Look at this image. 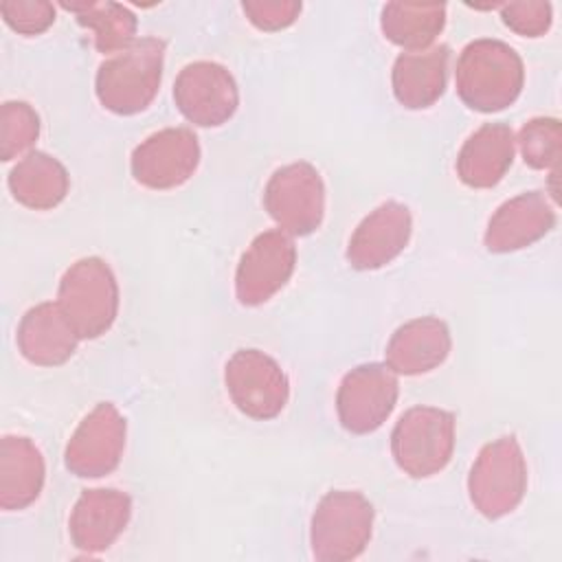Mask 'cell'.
<instances>
[{"label": "cell", "mask_w": 562, "mask_h": 562, "mask_svg": "<svg viewBox=\"0 0 562 562\" xmlns=\"http://www.w3.org/2000/svg\"><path fill=\"white\" fill-rule=\"evenodd\" d=\"M125 448V419L114 404H97L77 426L66 446V468L83 479L110 474Z\"/></svg>", "instance_id": "cell-11"}, {"label": "cell", "mask_w": 562, "mask_h": 562, "mask_svg": "<svg viewBox=\"0 0 562 562\" xmlns=\"http://www.w3.org/2000/svg\"><path fill=\"white\" fill-rule=\"evenodd\" d=\"M371 529L373 507L360 492H327L312 516V553L321 562L353 560L369 544Z\"/></svg>", "instance_id": "cell-4"}, {"label": "cell", "mask_w": 562, "mask_h": 562, "mask_svg": "<svg viewBox=\"0 0 562 562\" xmlns=\"http://www.w3.org/2000/svg\"><path fill=\"white\" fill-rule=\"evenodd\" d=\"M555 224V211L540 191L503 202L490 217L485 246L490 252H514L542 239Z\"/></svg>", "instance_id": "cell-16"}, {"label": "cell", "mask_w": 562, "mask_h": 562, "mask_svg": "<svg viewBox=\"0 0 562 562\" xmlns=\"http://www.w3.org/2000/svg\"><path fill=\"white\" fill-rule=\"evenodd\" d=\"M57 305L79 338H97L110 329L119 312V285L99 257L75 261L59 281Z\"/></svg>", "instance_id": "cell-3"}, {"label": "cell", "mask_w": 562, "mask_h": 562, "mask_svg": "<svg viewBox=\"0 0 562 562\" xmlns=\"http://www.w3.org/2000/svg\"><path fill=\"white\" fill-rule=\"evenodd\" d=\"M397 402V378L380 362L351 369L336 393V411L345 430L367 435L380 428Z\"/></svg>", "instance_id": "cell-9"}, {"label": "cell", "mask_w": 562, "mask_h": 562, "mask_svg": "<svg viewBox=\"0 0 562 562\" xmlns=\"http://www.w3.org/2000/svg\"><path fill=\"white\" fill-rule=\"evenodd\" d=\"M248 20L261 31H281L290 26L299 13L301 2L294 0H248L241 4Z\"/></svg>", "instance_id": "cell-29"}, {"label": "cell", "mask_w": 562, "mask_h": 562, "mask_svg": "<svg viewBox=\"0 0 562 562\" xmlns=\"http://www.w3.org/2000/svg\"><path fill=\"white\" fill-rule=\"evenodd\" d=\"M450 351V331L443 321L424 316L395 329L386 345V367L393 373L417 375L439 367Z\"/></svg>", "instance_id": "cell-18"}, {"label": "cell", "mask_w": 562, "mask_h": 562, "mask_svg": "<svg viewBox=\"0 0 562 562\" xmlns=\"http://www.w3.org/2000/svg\"><path fill=\"white\" fill-rule=\"evenodd\" d=\"M514 160V134L503 123H485L461 147L457 173L472 189H490L503 180Z\"/></svg>", "instance_id": "cell-19"}, {"label": "cell", "mask_w": 562, "mask_h": 562, "mask_svg": "<svg viewBox=\"0 0 562 562\" xmlns=\"http://www.w3.org/2000/svg\"><path fill=\"white\" fill-rule=\"evenodd\" d=\"M263 204L283 233L310 235L321 226L325 213L323 180L310 162L285 165L270 176Z\"/></svg>", "instance_id": "cell-7"}, {"label": "cell", "mask_w": 562, "mask_h": 562, "mask_svg": "<svg viewBox=\"0 0 562 562\" xmlns=\"http://www.w3.org/2000/svg\"><path fill=\"white\" fill-rule=\"evenodd\" d=\"M446 22V4L439 2H389L382 9V33L393 44L422 50L432 44Z\"/></svg>", "instance_id": "cell-23"}, {"label": "cell", "mask_w": 562, "mask_h": 562, "mask_svg": "<svg viewBox=\"0 0 562 562\" xmlns=\"http://www.w3.org/2000/svg\"><path fill=\"white\" fill-rule=\"evenodd\" d=\"M0 11L4 22L22 35L44 33L55 22V7L46 0H4Z\"/></svg>", "instance_id": "cell-27"}, {"label": "cell", "mask_w": 562, "mask_h": 562, "mask_svg": "<svg viewBox=\"0 0 562 562\" xmlns=\"http://www.w3.org/2000/svg\"><path fill=\"white\" fill-rule=\"evenodd\" d=\"M296 248L288 233L266 231L241 255L235 274V294L241 305H261L292 277Z\"/></svg>", "instance_id": "cell-12"}, {"label": "cell", "mask_w": 562, "mask_h": 562, "mask_svg": "<svg viewBox=\"0 0 562 562\" xmlns=\"http://www.w3.org/2000/svg\"><path fill=\"white\" fill-rule=\"evenodd\" d=\"M64 9L77 15V22L94 33L99 53H121L136 35L134 13L116 2H64Z\"/></svg>", "instance_id": "cell-24"}, {"label": "cell", "mask_w": 562, "mask_h": 562, "mask_svg": "<svg viewBox=\"0 0 562 562\" xmlns=\"http://www.w3.org/2000/svg\"><path fill=\"white\" fill-rule=\"evenodd\" d=\"M173 101L187 121L200 127H217L235 114L239 92L233 75L224 66L193 61L176 77Z\"/></svg>", "instance_id": "cell-10"}, {"label": "cell", "mask_w": 562, "mask_h": 562, "mask_svg": "<svg viewBox=\"0 0 562 562\" xmlns=\"http://www.w3.org/2000/svg\"><path fill=\"white\" fill-rule=\"evenodd\" d=\"M520 154L533 169H551L560 160L562 127L558 119H531L518 134Z\"/></svg>", "instance_id": "cell-26"}, {"label": "cell", "mask_w": 562, "mask_h": 562, "mask_svg": "<svg viewBox=\"0 0 562 562\" xmlns=\"http://www.w3.org/2000/svg\"><path fill=\"white\" fill-rule=\"evenodd\" d=\"M9 189L20 204L46 211L66 198L68 171L57 158L44 151H31L11 169Z\"/></svg>", "instance_id": "cell-22"}, {"label": "cell", "mask_w": 562, "mask_h": 562, "mask_svg": "<svg viewBox=\"0 0 562 562\" xmlns=\"http://www.w3.org/2000/svg\"><path fill=\"white\" fill-rule=\"evenodd\" d=\"M411 213L400 202H384L353 231L347 261L356 270H375L391 263L408 244Z\"/></svg>", "instance_id": "cell-14"}, {"label": "cell", "mask_w": 562, "mask_h": 562, "mask_svg": "<svg viewBox=\"0 0 562 562\" xmlns=\"http://www.w3.org/2000/svg\"><path fill=\"white\" fill-rule=\"evenodd\" d=\"M132 501L119 490H86L70 514L72 544L86 553L105 551L127 527Z\"/></svg>", "instance_id": "cell-15"}, {"label": "cell", "mask_w": 562, "mask_h": 562, "mask_svg": "<svg viewBox=\"0 0 562 562\" xmlns=\"http://www.w3.org/2000/svg\"><path fill=\"white\" fill-rule=\"evenodd\" d=\"M233 404L252 419H272L288 404L290 386L281 367L259 349H239L224 371Z\"/></svg>", "instance_id": "cell-8"}, {"label": "cell", "mask_w": 562, "mask_h": 562, "mask_svg": "<svg viewBox=\"0 0 562 562\" xmlns=\"http://www.w3.org/2000/svg\"><path fill=\"white\" fill-rule=\"evenodd\" d=\"M165 42L134 40L125 50L105 59L97 72V99L114 114L143 112L156 97L162 79Z\"/></svg>", "instance_id": "cell-2"}, {"label": "cell", "mask_w": 562, "mask_h": 562, "mask_svg": "<svg viewBox=\"0 0 562 562\" xmlns=\"http://www.w3.org/2000/svg\"><path fill=\"white\" fill-rule=\"evenodd\" d=\"M44 485V459L26 437L7 435L0 441V507H29Z\"/></svg>", "instance_id": "cell-21"}, {"label": "cell", "mask_w": 562, "mask_h": 562, "mask_svg": "<svg viewBox=\"0 0 562 562\" xmlns=\"http://www.w3.org/2000/svg\"><path fill=\"white\" fill-rule=\"evenodd\" d=\"M448 57L450 50L446 44L402 53L393 66L395 99L411 110L430 108L443 94Z\"/></svg>", "instance_id": "cell-20"}, {"label": "cell", "mask_w": 562, "mask_h": 562, "mask_svg": "<svg viewBox=\"0 0 562 562\" xmlns=\"http://www.w3.org/2000/svg\"><path fill=\"white\" fill-rule=\"evenodd\" d=\"M40 134V116L24 101H7L0 108V158L11 160L26 151Z\"/></svg>", "instance_id": "cell-25"}, {"label": "cell", "mask_w": 562, "mask_h": 562, "mask_svg": "<svg viewBox=\"0 0 562 562\" xmlns=\"http://www.w3.org/2000/svg\"><path fill=\"white\" fill-rule=\"evenodd\" d=\"M200 162V145L191 130L167 127L147 136L132 154V176L149 189H173L187 182Z\"/></svg>", "instance_id": "cell-13"}, {"label": "cell", "mask_w": 562, "mask_h": 562, "mask_svg": "<svg viewBox=\"0 0 562 562\" xmlns=\"http://www.w3.org/2000/svg\"><path fill=\"white\" fill-rule=\"evenodd\" d=\"M79 336L57 303L31 307L18 327V347L22 356L40 367L64 364L77 349Z\"/></svg>", "instance_id": "cell-17"}, {"label": "cell", "mask_w": 562, "mask_h": 562, "mask_svg": "<svg viewBox=\"0 0 562 562\" xmlns=\"http://www.w3.org/2000/svg\"><path fill=\"white\" fill-rule=\"evenodd\" d=\"M503 22L518 35L538 37L551 26L549 2H507L501 7Z\"/></svg>", "instance_id": "cell-28"}, {"label": "cell", "mask_w": 562, "mask_h": 562, "mask_svg": "<svg viewBox=\"0 0 562 562\" xmlns=\"http://www.w3.org/2000/svg\"><path fill=\"white\" fill-rule=\"evenodd\" d=\"M522 81V59L501 40H474L459 55L457 92L472 110H505L518 99Z\"/></svg>", "instance_id": "cell-1"}, {"label": "cell", "mask_w": 562, "mask_h": 562, "mask_svg": "<svg viewBox=\"0 0 562 562\" xmlns=\"http://www.w3.org/2000/svg\"><path fill=\"white\" fill-rule=\"evenodd\" d=\"M527 490V463L516 437H501L479 452L468 492L485 518H501L518 507Z\"/></svg>", "instance_id": "cell-6"}, {"label": "cell", "mask_w": 562, "mask_h": 562, "mask_svg": "<svg viewBox=\"0 0 562 562\" xmlns=\"http://www.w3.org/2000/svg\"><path fill=\"white\" fill-rule=\"evenodd\" d=\"M452 450L454 415L435 406L408 408L391 435L393 459L413 479H426L443 470Z\"/></svg>", "instance_id": "cell-5"}]
</instances>
